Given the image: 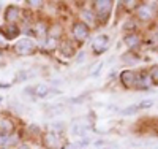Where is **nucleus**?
<instances>
[{
  "mask_svg": "<svg viewBox=\"0 0 158 149\" xmlns=\"http://www.w3.org/2000/svg\"><path fill=\"white\" fill-rule=\"evenodd\" d=\"M15 49H16L18 54H21V56H29V54H32L35 51V43L30 38H22L15 45Z\"/></svg>",
  "mask_w": 158,
  "mask_h": 149,
  "instance_id": "obj_1",
  "label": "nucleus"
},
{
  "mask_svg": "<svg viewBox=\"0 0 158 149\" xmlns=\"http://www.w3.org/2000/svg\"><path fill=\"white\" fill-rule=\"evenodd\" d=\"M108 46H109V38L106 37V35H100V37H97L95 40H94V49H95V52H104L108 49Z\"/></svg>",
  "mask_w": 158,
  "mask_h": 149,
  "instance_id": "obj_2",
  "label": "nucleus"
},
{
  "mask_svg": "<svg viewBox=\"0 0 158 149\" xmlns=\"http://www.w3.org/2000/svg\"><path fill=\"white\" fill-rule=\"evenodd\" d=\"M44 144L49 149H57V147H60V137L56 132H49L44 137Z\"/></svg>",
  "mask_w": 158,
  "mask_h": 149,
  "instance_id": "obj_3",
  "label": "nucleus"
},
{
  "mask_svg": "<svg viewBox=\"0 0 158 149\" xmlns=\"http://www.w3.org/2000/svg\"><path fill=\"white\" fill-rule=\"evenodd\" d=\"M90 130V125L89 124H82V122H76L73 127H71V135L73 137H85Z\"/></svg>",
  "mask_w": 158,
  "mask_h": 149,
  "instance_id": "obj_4",
  "label": "nucleus"
},
{
  "mask_svg": "<svg viewBox=\"0 0 158 149\" xmlns=\"http://www.w3.org/2000/svg\"><path fill=\"white\" fill-rule=\"evenodd\" d=\"M74 32V37H76V40H84L87 35H89V27L85 25V24H82V22H77L76 25H74V29H73Z\"/></svg>",
  "mask_w": 158,
  "mask_h": 149,
  "instance_id": "obj_5",
  "label": "nucleus"
},
{
  "mask_svg": "<svg viewBox=\"0 0 158 149\" xmlns=\"http://www.w3.org/2000/svg\"><path fill=\"white\" fill-rule=\"evenodd\" d=\"M97 5V10H98V15L103 18V19H106L108 16H109V13H111V2H97L95 3Z\"/></svg>",
  "mask_w": 158,
  "mask_h": 149,
  "instance_id": "obj_6",
  "label": "nucleus"
},
{
  "mask_svg": "<svg viewBox=\"0 0 158 149\" xmlns=\"http://www.w3.org/2000/svg\"><path fill=\"white\" fill-rule=\"evenodd\" d=\"M120 79H122V83H123L125 86H133V83H136V75H135L133 72L127 70V72H123V73L120 75Z\"/></svg>",
  "mask_w": 158,
  "mask_h": 149,
  "instance_id": "obj_7",
  "label": "nucleus"
},
{
  "mask_svg": "<svg viewBox=\"0 0 158 149\" xmlns=\"http://www.w3.org/2000/svg\"><path fill=\"white\" fill-rule=\"evenodd\" d=\"M18 16H19V8H18V7H10V8L6 10L5 19H6V21H15V19H18Z\"/></svg>",
  "mask_w": 158,
  "mask_h": 149,
  "instance_id": "obj_8",
  "label": "nucleus"
},
{
  "mask_svg": "<svg viewBox=\"0 0 158 149\" xmlns=\"http://www.w3.org/2000/svg\"><path fill=\"white\" fill-rule=\"evenodd\" d=\"M48 94H49V87H48L46 84H38V86L35 87V95L40 97V99L48 97Z\"/></svg>",
  "mask_w": 158,
  "mask_h": 149,
  "instance_id": "obj_9",
  "label": "nucleus"
},
{
  "mask_svg": "<svg viewBox=\"0 0 158 149\" xmlns=\"http://www.w3.org/2000/svg\"><path fill=\"white\" fill-rule=\"evenodd\" d=\"M5 38L8 40V38H16L18 35H19V30H18V27L16 25H8V27H5Z\"/></svg>",
  "mask_w": 158,
  "mask_h": 149,
  "instance_id": "obj_10",
  "label": "nucleus"
},
{
  "mask_svg": "<svg viewBox=\"0 0 158 149\" xmlns=\"http://www.w3.org/2000/svg\"><path fill=\"white\" fill-rule=\"evenodd\" d=\"M139 111V105H130L127 108H123V110H120V114L123 116H133Z\"/></svg>",
  "mask_w": 158,
  "mask_h": 149,
  "instance_id": "obj_11",
  "label": "nucleus"
},
{
  "mask_svg": "<svg viewBox=\"0 0 158 149\" xmlns=\"http://www.w3.org/2000/svg\"><path fill=\"white\" fill-rule=\"evenodd\" d=\"M139 18H141V19H150V18H152V10H150V7H147V5L141 7V8H139Z\"/></svg>",
  "mask_w": 158,
  "mask_h": 149,
  "instance_id": "obj_12",
  "label": "nucleus"
},
{
  "mask_svg": "<svg viewBox=\"0 0 158 149\" xmlns=\"http://www.w3.org/2000/svg\"><path fill=\"white\" fill-rule=\"evenodd\" d=\"M139 43V37L138 35H127L125 37V45L130 46V48H133Z\"/></svg>",
  "mask_w": 158,
  "mask_h": 149,
  "instance_id": "obj_13",
  "label": "nucleus"
},
{
  "mask_svg": "<svg viewBox=\"0 0 158 149\" xmlns=\"http://www.w3.org/2000/svg\"><path fill=\"white\" fill-rule=\"evenodd\" d=\"M150 81L155 86H158V65H155L152 68V72H150Z\"/></svg>",
  "mask_w": 158,
  "mask_h": 149,
  "instance_id": "obj_14",
  "label": "nucleus"
},
{
  "mask_svg": "<svg viewBox=\"0 0 158 149\" xmlns=\"http://www.w3.org/2000/svg\"><path fill=\"white\" fill-rule=\"evenodd\" d=\"M139 83H141V87H147L149 83H150V78H149L146 73H142V75H141V79H139Z\"/></svg>",
  "mask_w": 158,
  "mask_h": 149,
  "instance_id": "obj_15",
  "label": "nucleus"
},
{
  "mask_svg": "<svg viewBox=\"0 0 158 149\" xmlns=\"http://www.w3.org/2000/svg\"><path fill=\"white\" fill-rule=\"evenodd\" d=\"M87 144H90V138H84L82 141H77V143H74V144H73V149L84 147V146H87Z\"/></svg>",
  "mask_w": 158,
  "mask_h": 149,
  "instance_id": "obj_16",
  "label": "nucleus"
},
{
  "mask_svg": "<svg viewBox=\"0 0 158 149\" xmlns=\"http://www.w3.org/2000/svg\"><path fill=\"white\" fill-rule=\"evenodd\" d=\"M153 106V100H144L139 103V110H146V108H152Z\"/></svg>",
  "mask_w": 158,
  "mask_h": 149,
  "instance_id": "obj_17",
  "label": "nucleus"
},
{
  "mask_svg": "<svg viewBox=\"0 0 158 149\" xmlns=\"http://www.w3.org/2000/svg\"><path fill=\"white\" fill-rule=\"evenodd\" d=\"M8 143V135L6 132H0V146H5Z\"/></svg>",
  "mask_w": 158,
  "mask_h": 149,
  "instance_id": "obj_18",
  "label": "nucleus"
},
{
  "mask_svg": "<svg viewBox=\"0 0 158 149\" xmlns=\"http://www.w3.org/2000/svg\"><path fill=\"white\" fill-rule=\"evenodd\" d=\"M82 18L87 19L89 22H94V15H92L90 11H84V13H82Z\"/></svg>",
  "mask_w": 158,
  "mask_h": 149,
  "instance_id": "obj_19",
  "label": "nucleus"
},
{
  "mask_svg": "<svg viewBox=\"0 0 158 149\" xmlns=\"http://www.w3.org/2000/svg\"><path fill=\"white\" fill-rule=\"evenodd\" d=\"M84 60H85V52H79L77 57H76V64H81Z\"/></svg>",
  "mask_w": 158,
  "mask_h": 149,
  "instance_id": "obj_20",
  "label": "nucleus"
},
{
  "mask_svg": "<svg viewBox=\"0 0 158 149\" xmlns=\"http://www.w3.org/2000/svg\"><path fill=\"white\" fill-rule=\"evenodd\" d=\"M101 68H103V62H100V64L95 67V72H92L90 75H92V76H97V75L100 73V70H101Z\"/></svg>",
  "mask_w": 158,
  "mask_h": 149,
  "instance_id": "obj_21",
  "label": "nucleus"
},
{
  "mask_svg": "<svg viewBox=\"0 0 158 149\" xmlns=\"http://www.w3.org/2000/svg\"><path fill=\"white\" fill-rule=\"evenodd\" d=\"M5 46H6V38L2 32H0V48H5Z\"/></svg>",
  "mask_w": 158,
  "mask_h": 149,
  "instance_id": "obj_22",
  "label": "nucleus"
},
{
  "mask_svg": "<svg viewBox=\"0 0 158 149\" xmlns=\"http://www.w3.org/2000/svg\"><path fill=\"white\" fill-rule=\"evenodd\" d=\"M18 149H30V146H27V144H21Z\"/></svg>",
  "mask_w": 158,
  "mask_h": 149,
  "instance_id": "obj_23",
  "label": "nucleus"
},
{
  "mask_svg": "<svg viewBox=\"0 0 158 149\" xmlns=\"http://www.w3.org/2000/svg\"><path fill=\"white\" fill-rule=\"evenodd\" d=\"M30 5H41V2H29Z\"/></svg>",
  "mask_w": 158,
  "mask_h": 149,
  "instance_id": "obj_24",
  "label": "nucleus"
},
{
  "mask_svg": "<svg viewBox=\"0 0 158 149\" xmlns=\"http://www.w3.org/2000/svg\"><path fill=\"white\" fill-rule=\"evenodd\" d=\"M0 87H3V89H6V87H10V84H0Z\"/></svg>",
  "mask_w": 158,
  "mask_h": 149,
  "instance_id": "obj_25",
  "label": "nucleus"
},
{
  "mask_svg": "<svg viewBox=\"0 0 158 149\" xmlns=\"http://www.w3.org/2000/svg\"><path fill=\"white\" fill-rule=\"evenodd\" d=\"M2 100H3V97H2V95H0V102H2Z\"/></svg>",
  "mask_w": 158,
  "mask_h": 149,
  "instance_id": "obj_26",
  "label": "nucleus"
}]
</instances>
